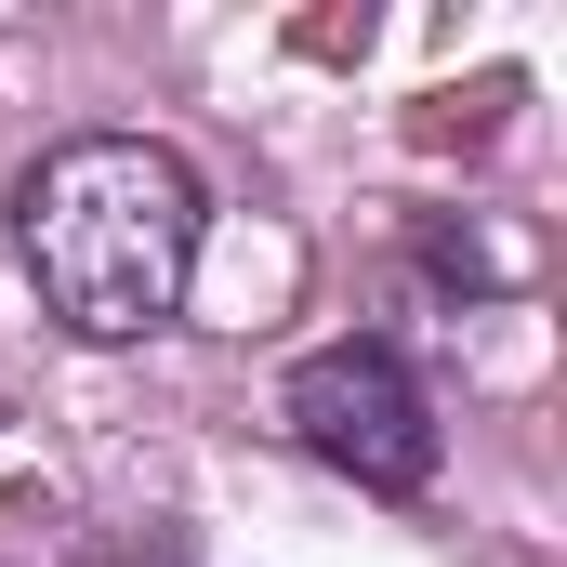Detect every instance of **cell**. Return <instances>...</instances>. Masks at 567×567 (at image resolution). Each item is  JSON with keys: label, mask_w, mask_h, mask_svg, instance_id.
I'll return each instance as SVG.
<instances>
[{"label": "cell", "mask_w": 567, "mask_h": 567, "mask_svg": "<svg viewBox=\"0 0 567 567\" xmlns=\"http://www.w3.org/2000/svg\"><path fill=\"white\" fill-rule=\"evenodd\" d=\"M198 172L158 133H66L13 185V251L80 343H145L198 278Z\"/></svg>", "instance_id": "6da1fadb"}, {"label": "cell", "mask_w": 567, "mask_h": 567, "mask_svg": "<svg viewBox=\"0 0 567 567\" xmlns=\"http://www.w3.org/2000/svg\"><path fill=\"white\" fill-rule=\"evenodd\" d=\"M290 435H303V462H330V475H357L370 502H410L435 488V462H449V423H435V383L383 343V330H357V343H317L303 370H290Z\"/></svg>", "instance_id": "7a4b0ae2"}]
</instances>
